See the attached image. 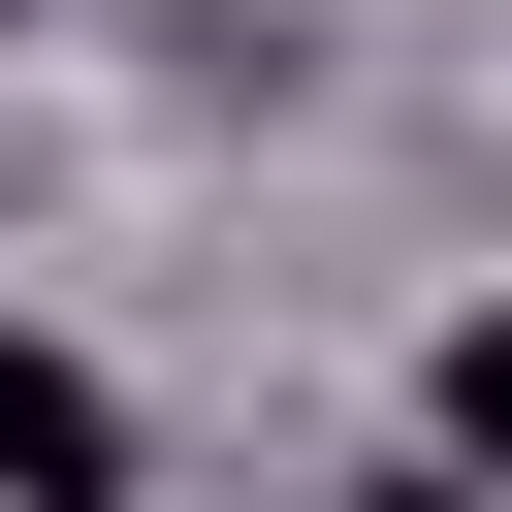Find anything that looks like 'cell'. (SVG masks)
<instances>
[{
	"label": "cell",
	"instance_id": "2",
	"mask_svg": "<svg viewBox=\"0 0 512 512\" xmlns=\"http://www.w3.org/2000/svg\"><path fill=\"white\" fill-rule=\"evenodd\" d=\"M416 416H448V448L512 480V320H448V384H416Z\"/></svg>",
	"mask_w": 512,
	"mask_h": 512
},
{
	"label": "cell",
	"instance_id": "1",
	"mask_svg": "<svg viewBox=\"0 0 512 512\" xmlns=\"http://www.w3.org/2000/svg\"><path fill=\"white\" fill-rule=\"evenodd\" d=\"M0 480H128V416H96V384H64L32 320H0Z\"/></svg>",
	"mask_w": 512,
	"mask_h": 512
}]
</instances>
